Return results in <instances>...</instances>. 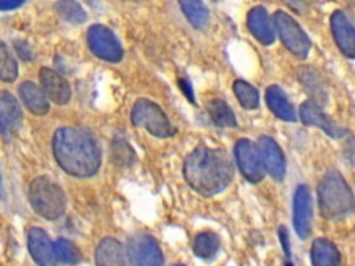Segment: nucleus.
<instances>
[{"label":"nucleus","instance_id":"72a5a7b5","mask_svg":"<svg viewBox=\"0 0 355 266\" xmlns=\"http://www.w3.org/2000/svg\"><path fill=\"white\" fill-rule=\"evenodd\" d=\"M284 266H293V263H290V262H287Z\"/></svg>","mask_w":355,"mask_h":266},{"label":"nucleus","instance_id":"a211bd4d","mask_svg":"<svg viewBox=\"0 0 355 266\" xmlns=\"http://www.w3.org/2000/svg\"><path fill=\"white\" fill-rule=\"evenodd\" d=\"M94 256L96 266H126V254L123 247L112 237L100 240L96 247Z\"/></svg>","mask_w":355,"mask_h":266},{"label":"nucleus","instance_id":"dca6fc26","mask_svg":"<svg viewBox=\"0 0 355 266\" xmlns=\"http://www.w3.org/2000/svg\"><path fill=\"white\" fill-rule=\"evenodd\" d=\"M300 118H301V121L305 125L318 126L326 134H329V136H331L334 139H340V137H343L347 133L345 129L338 126L330 116H327L322 111L320 107H318L312 101H305V103L301 104V107H300Z\"/></svg>","mask_w":355,"mask_h":266},{"label":"nucleus","instance_id":"4468645a","mask_svg":"<svg viewBox=\"0 0 355 266\" xmlns=\"http://www.w3.org/2000/svg\"><path fill=\"white\" fill-rule=\"evenodd\" d=\"M22 122V109L18 100L8 91L0 93V133L10 140Z\"/></svg>","mask_w":355,"mask_h":266},{"label":"nucleus","instance_id":"39448f33","mask_svg":"<svg viewBox=\"0 0 355 266\" xmlns=\"http://www.w3.org/2000/svg\"><path fill=\"white\" fill-rule=\"evenodd\" d=\"M130 121L135 126L144 127L150 134L165 139L176 133L175 126L168 119L162 108L148 98H139L130 114Z\"/></svg>","mask_w":355,"mask_h":266},{"label":"nucleus","instance_id":"393cba45","mask_svg":"<svg viewBox=\"0 0 355 266\" xmlns=\"http://www.w3.org/2000/svg\"><path fill=\"white\" fill-rule=\"evenodd\" d=\"M233 91L241 107L245 109H255L259 105V94L257 89L245 80L237 79L233 83Z\"/></svg>","mask_w":355,"mask_h":266},{"label":"nucleus","instance_id":"9b49d317","mask_svg":"<svg viewBox=\"0 0 355 266\" xmlns=\"http://www.w3.org/2000/svg\"><path fill=\"white\" fill-rule=\"evenodd\" d=\"M40 87L46 97L57 105H65L69 103L72 91L68 80L62 78L57 71L43 66L39 71Z\"/></svg>","mask_w":355,"mask_h":266},{"label":"nucleus","instance_id":"ddd939ff","mask_svg":"<svg viewBox=\"0 0 355 266\" xmlns=\"http://www.w3.org/2000/svg\"><path fill=\"white\" fill-rule=\"evenodd\" d=\"M258 148L261 152L263 169L275 180H283L286 173V161L279 144L269 136H261L258 139Z\"/></svg>","mask_w":355,"mask_h":266},{"label":"nucleus","instance_id":"5701e85b","mask_svg":"<svg viewBox=\"0 0 355 266\" xmlns=\"http://www.w3.org/2000/svg\"><path fill=\"white\" fill-rule=\"evenodd\" d=\"M207 111L214 122L219 127H236L237 121L232 108L220 98H214L207 104Z\"/></svg>","mask_w":355,"mask_h":266},{"label":"nucleus","instance_id":"423d86ee","mask_svg":"<svg viewBox=\"0 0 355 266\" xmlns=\"http://www.w3.org/2000/svg\"><path fill=\"white\" fill-rule=\"evenodd\" d=\"M273 25L284 47L295 57L305 58L311 48V40L300 24L287 12L276 11Z\"/></svg>","mask_w":355,"mask_h":266},{"label":"nucleus","instance_id":"aec40b11","mask_svg":"<svg viewBox=\"0 0 355 266\" xmlns=\"http://www.w3.org/2000/svg\"><path fill=\"white\" fill-rule=\"evenodd\" d=\"M297 76L304 90L311 97V101L318 107H323L327 103L329 96L320 76L312 68L308 66H301L297 71Z\"/></svg>","mask_w":355,"mask_h":266},{"label":"nucleus","instance_id":"7c9ffc66","mask_svg":"<svg viewBox=\"0 0 355 266\" xmlns=\"http://www.w3.org/2000/svg\"><path fill=\"white\" fill-rule=\"evenodd\" d=\"M15 51L22 60H31L32 58V51H31L29 46L24 42H17L15 43Z\"/></svg>","mask_w":355,"mask_h":266},{"label":"nucleus","instance_id":"f03ea898","mask_svg":"<svg viewBox=\"0 0 355 266\" xmlns=\"http://www.w3.org/2000/svg\"><path fill=\"white\" fill-rule=\"evenodd\" d=\"M183 176L193 190L211 197L230 184L234 166L225 150L198 145L184 159Z\"/></svg>","mask_w":355,"mask_h":266},{"label":"nucleus","instance_id":"20e7f679","mask_svg":"<svg viewBox=\"0 0 355 266\" xmlns=\"http://www.w3.org/2000/svg\"><path fill=\"white\" fill-rule=\"evenodd\" d=\"M28 198L33 211L44 219H58L67 208L62 188L47 176H39L31 181Z\"/></svg>","mask_w":355,"mask_h":266},{"label":"nucleus","instance_id":"4be33fe9","mask_svg":"<svg viewBox=\"0 0 355 266\" xmlns=\"http://www.w3.org/2000/svg\"><path fill=\"white\" fill-rule=\"evenodd\" d=\"M312 266H340V252L327 238H316L311 247Z\"/></svg>","mask_w":355,"mask_h":266},{"label":"nucleus","instance_id":"f257e3e1","mask_svg":"<svg viewBox=\"0 0 355 266\" xmlns=\"http://www.w3.org/2000/svg\"><path fill=\"white\" fill-rule=\"evenodd\" d=\"M53 155L71 176L90 177L101 165V150L94 136L82 127L62 126L53 136Z\"/></svg>","mask_w":355,"mask_h":266},{"label":"nucleus","instance_id":"412c9836","mask_svg":"<svg viewBox=\"0 0 355 266\" xmlns=\"http://www.w3.org/2000/svg\"><path fill=\"white\" fill-rule=\"evenodd\" d=\"M265 101L268 108L280 119L287 122H294L297 119L295 109L290 103L288 97L277 85H272L265 91Z\"/></svg>","mask_w":355,"mask_h":266},{"label":"nucleus","instance_id":"f8f14e48","mask_svg":"<svg viewBox=\"0 0 355 266\" xmlns=\"http://www.w3.org/2000/svg\"><path fill=\"white\" fill-rule=\"evenodd\" d=\"M330 28L340 51L348 57L355 58V26L348 17L337 10L330 17Z\"/></svg>","mask_w":355,"mask_h":266},{"label":"nucleus","instance_id":"c85d7f7f","mask_svg":"<svg viewBox=\"0 0 355 266\" xmlns=\"http://www.w3.org/2000/svg\"><path fill=\"white\" fill-rule=\"evenodd\" d=\"M17 76H18L17 61L3 47L0 50V80L12 82L17 79Z\"/></svg>","mask_w":355,"mask_h":266},{"label":"nucleus","instance_id":"7ed1b4c3","mask_svg":"<svg viewBox=\"0 0 355 266\" xmlns=\"http://www.w3.org/2000/svg\"><path fill=\"white\" fill-rule=\"evenodd\" d=\"M318 202L320 213L326 219H343L349 215L355 208L354 194L344 180V177L336 172H327L318 187Z\"/></svg>","mask_w":355,"mask_h":266},{"label":"nucleus","instance_id":"bb28decb","mask_svg":"<svg viewBox=\"0 0 355 266\" xmlns=\"http://www.w3.org/2000/svg\"><path fill=\"white\" fill-rule=\"evenodd\" d=\"M180 8L194 28L202 29L207 25L208 10L201 1H182Z\"/></svg>","mask_w":355,"mask_h":266},{"label":"nucleus","instance_id":"f3484780","mask_svg":"<svg viewBox=\"0 0 355 266\" xmlns=\"http://www.w3.org/2000/svg\"><path fill=\"white\" fill-rule=\"evenodd\" d=\"M247 26L251 35L265 46H269L275 40V32L268 15V11L262 6L252 7L247 15Z\"/></svg>","mask_w":355,"mask_h":266},{"label":"nucleus","instance_id":"c756f323","mask_svg":"<svg viewBox=\"0 0 355 266\" xmlns=\"http://www.w3.org/2000/svg\"><path fill=\"white\" fill-rule=\"evenodd\" d=\"M179 87H180V90L183 91V94L189 98V101H191V103H196V98H194V91H193V89H191V85H190V82L187 80V79H179Z\"/></svg>","mask_w":355,"mask_h":266},{"label":"nucleus","instance_id":"cd10ccee","mask_svg":"<svg viewBox=\"0 0 355 266\" xmlns=\"http://www.w3.org/2000/svg\"><path fill=\"white\" fill-rule=\"evenodd\" d=\"M53 249H54V255L55 259L67 263V265H75L80 260V254L79 249L68 240L65 238H58L54 244H53Z\"/></svg>","mask_w":355,"mask_h":266},{"label":"nucleus","instance_id":"473e14b6","mask_svg":"<svg viewBox=\"0 0 355 266\" xmlns=\"http://www.w3.org/2000/svg\"><path fill=\"white\" fill-rule=\"evenodd\" d=\"M22 6V1H17V0H4V1H0V10H4V11H8V10H14L17 7Z\"/></svg>","mask_w":355,"mask_h":266},{"label":"nucleus","instance_id":"1a4fd4ad","mask_svg":"<svg viewBox=\"0 0 355 266\" xmlns=\"http://www.w3.org/2000/svg\"><path fill=\"white\" fill-rule=\"evenodd\" d=\"M234 155L243 176L251 181L258 183L263 179V165L258 144L248 139H241L236 143Z\"/></svg>","mask_w":355,"mask_h":266},{"label":"nucleus","instance_id":"a878e982","mask_svg":"<svg viewBox=\"0 0 355 266\" xmlns=\"http://www.w3.org/2000/svg\"><path fill=\"white\" fill-rule=\"evenodd\" d=\"M54 8H55L57 14L64 21H67L69 24H83L87 19V15H86L85 10L76 1H71V0L57 1L54 4Z\"/></svg>","mask_w":355,"mask_h":266},{"label":"nucleus","instance_id":"b1692460","mask_svg":"<svg viewBox=\"0 0 355 266\" xmlns=\"http://www.w3.org/2000/svg\"><path fill=\"white\" fill-rule=\"evenodd\" d=\"M194 255L200 259H211L219 249V237L214 231H201L193 240Z\"/></svg>","mask_w":355,"mask_h":266},{"label":"nucleus","instance_id":"f704fd0d","mask_svg":"<svg viewBox=\"0 0 355 266\" xmlns=\"http://www.w3.org/2000/svg\"><path fill=\"white\" fill-rule=\"evenodd\" d=\"M176 266H184V265H176Z\"/></svg>","mask_w":355,"mask_h":266},{"label":"nucleus","instance_id":"2f4dec72","mask_svg":"<svg viewBox=\"0 0 355 266\" xmlns=\"http://www.w3.org/2000/svg\"><path fill=\"white\" fill-rule=\"evenodd\" d=\"M279 237H280V242H282V248L286 254V256H290V244H288V236H287V230L284 227L279 229Z\"/></svg>","mask_w":355,"mask_h":266},{"label":"nucleus","instance_id":"6e6552de","mask_svg":"<svg viewBox=\"0 0 355 266\" xmlns=\"http://www.w3.org/2000/svg\"><path fill=\"white\" fill-rule=\"evenodd\" d=\"M126 255L133 266H162L164 263L158 242L146 233H137L128 240Z\"/></svg>","mask_w":355,"mask_h":266},{"label":"nucleus","instance_id":"6ab92c4d","mask_svg":"<svg viewBox=\"0 0 355 266\" xmlns=\"http://www.w3.org/2000/svg\"><path fill=\"white\" fill-rule=\"evenodd\" d=\"M18 93H19V97H21L24 105L33 115L42 116L50 111L49 98L46 97L42 87L37 86L36 83L29 82V80L22 82L18 87Z\"/></svg>","mask_w":355,"mask_h":266},{"label":"nucleus","instance_id":"0eeeda50","mask_svg":"<svg viewBox=\"0 0 355 266\" xmlns=\"http://www.w3.org/2000/svg\"><path fill=\"white\" fill-rule=\"evenodd\" d=\"M87 46L93 54L108 62H119L123 57L122 46L114 32L101 24L87 29Z\"/></svg>","mask_w":355,"mask_h":266},{"label":"nucleus","instance_id":"2eb2a0df","mask_svg":"<svg viewBox=\"0 0 355 266\" xmlns=\"http://www.w3.org/2000/svg\"><path fill=\"white\" fill-rule=\"evenodd\" d=\"M28 248L32 259L39 266H55L57 259L49 234L40 227H31L28 231Z\"/></svg>","mask_w":355,"mask_h":266},{"label":"nucleus","instance_id":"9d476101","mask_svg":"<svg viewBox=\"0 0 355 266\" xmlns=\"http://www.w3.org/2000/svg\"><path fill=\"white\" fill-rule=\"evenodd\" d=\"M293 223L300 238H306L312 224V200L306 186H298L293 198Z\"/></svg>","mask_w":355,"mask_h":266}]
</instances>
